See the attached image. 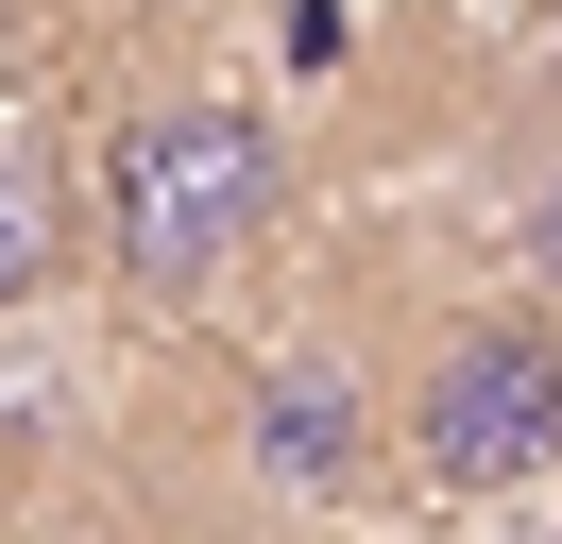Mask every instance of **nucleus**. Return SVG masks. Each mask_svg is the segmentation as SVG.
I'll return each mask as SVG.
<instances>
[{"label":"nucleus","mask_w":562,"mask_h":544,"mask_svg":"<svg viewBox=\"0 0 562 544\" xmlns=\"http://www.w3.org/2000/svg\"><path fill=\"white\" fill-rule=\"evenodd\" d=\"M69 188H86V272L154 324H205L290 238V136L239 86H154L103 136H69Z\"/></svg>","instance_id":"obj_1"},{"label":"nucleus","mask_w":562,"mask_h":544,"mask_svg":"<svg viewBox=\"0 0 562 544\" xmlns=\"http://www.w3.org/2000/svg\"><path fill=\"white\" fill-rule=\"evenodd\" d=\"M392 460L460 510H512L562 476V306L494 290V306H443V324L392 358Z\"/></svg>","instance_id":"obj_2"},{"label":"nucleus","mask_w":562,"mask_h":544,"mask_svg":"<svg viewBox=\"0 0 562 544\" xmlns=\"http://www.w3.org/2000/svg\"><path fill=\"white\" fill-rule=\"evenodd\" d=\"M222 460H239V494L273 510V528H324V510H341L358 476L392 460V374L358 358V340H290V358H256V374H239Z\"/></svg>","instance_id":"obj_3"},{"label":"nucleus","mask_w":562,"mask_h":544,"mask_svg":"<svg viewBox=\"0 0 562 544\" xmlns=\"http://www.w3.org/2000/svg\"><path fill=\"white\" fill-rule=\"evenodd\" d=\"M69 272H86V188H69V136L0 120V324H35Z\"/></svg>","instance_id":"obj_4"},{"label":"nucleus","mask_w":562,"mask_h":544,"mask_svg":"<svg viewBox=\"0 0 562 544\" xmlns=\"http://www.w3.org/2000/svg\"><path fill=\"white\" fill-rule=\"evenodd\" d=\"M512 290H528V306H562V154L512 188Z\"/></svg>","instance_id":"obj_5"},{"label":"nucleus","mask_w":562,"mask_h":544,"mask_svg":"<svg viewBox=\"0 0 562 544\" xmlns=\"http://www.w3.org/2000/svg\"><path fill=\"white\" fill-rule=\"evenodd\" d=\"M18 86H35V0H0V120H18Z\"/></svg>","instance_id":"obj_6"}]
</instances>
